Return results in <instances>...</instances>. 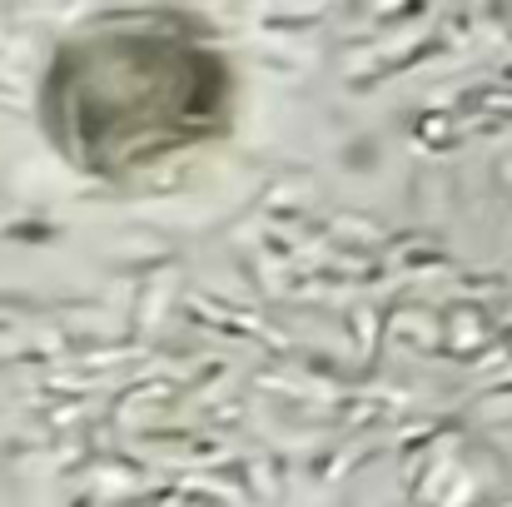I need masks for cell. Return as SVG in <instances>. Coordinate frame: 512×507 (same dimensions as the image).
Listing matches in <instances>:
<instances>
[{
  "mask_svg": "<svg viewBox=\"0 0 512 507\" xmlns=\"http://www.w3.org/2000/svg\"><path fill=\"white\" fill-rule=\"evenodd\" d=\"M40 115L75 169L135 179L229 135L234 65L194 15H95L55 50Z\"/></svg>",
  "mask_w": 512,
  "mask_h": 507,
  "instance_id": "obj_1",
  "label": "cell"
},
{
  "mask_svg": "<svg viewBox=\"0 0 512 507\" xmlns=\"http://www.w3.org/2000/svg\"><path fill=\"white\" fill-rule=\"evenodd\" d=\"M90 507H229L209 493H179V488H165V493H135V498H115V503H90Z\"/></svg>",
  "mask_w": 512,
  "mask_h": 507,
  "instance_id": "obj_2",
  "label": "cell"
}]
</instances>
